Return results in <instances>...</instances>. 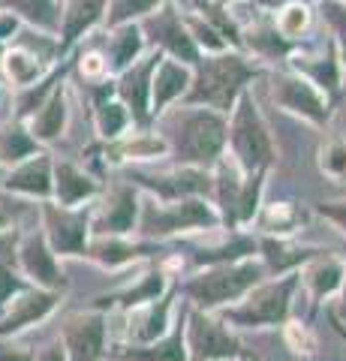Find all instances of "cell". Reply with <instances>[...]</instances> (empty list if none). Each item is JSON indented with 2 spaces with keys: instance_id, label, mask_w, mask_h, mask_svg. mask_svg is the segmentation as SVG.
<instances>
[{
  "instance_id": "1",
  "label": "cell",
  "mask_w": 346,
  "mask_h": 361,
  "mask_svg": "<svg viewBox=\"0 0 346 361\" xmlns=\"http://www.w3.org/2000/svg\"><path fill=\"white\" fill-rule=\"evenodd\" d=\"M175 166H196L214 169V163L226 154V115L205 106H184L175 103L154 121Z\"/></svg>"
},
{
  "instance_id": "2",
  "label": "cell",
  "mask_w": 346,
  "mask_h": 361,
  "mask_svg": "<svg viewBox=\"0 0 346 361\" xmlns=\"http://www.w3.org/2000/svg\"><path fill=\"white\" fill-rule=\"evenodd\" d=\"M268 75L265 63L250 58L247 51L223 49L214 54H199L193 63V78L181 103L184 106H205L229 115L241 90H247L256 78Z\"/></svg>"
},
{
  "instance_id": "3",
  "label": "cell",
  "mask_w": 346,
  "mask_h": 361,
  "mask_svg": "<svg viewBox=\"0 0 346 361\" xmlns=\"http://www.w3.org/2000/svg\"><path fill=\"white\" fill-rule=\"evenodd\" d=\"M265 265L259 256H244L235 262H220L208 268H196L184 283H178V292L187 298L190 307L217 313L229 304L241 301L247 292L265 280Z\"/></svg>"
},
{
  "instance_id": "4",
  "label": "cell",
  "mask_w": 346,
  "mask_h": 361,
  "mask_svg": "<svg viewBox=\"0 0 346 361\" xmlns=\"http://www.w3.org/2000/svg\"><path fill=\"white\" fill-rule=\"evenodd\" d=\"M226 154L235 160L241 172H271L277 163V145L271 127L256 103L253 90H241L235 106L226 115Z\"/></svg>"
},
{
  "instance_id": "5",
  "label": "cell",
  "mask_w": 346,
  "mask_h": 361,
  "mask_svg": "<svg viewBox=\"0 0 346 361\" xmlns=\"http://www.w3.org/2000/svg\"><path fill=\"white\" fill-rule=\"evenodd\" d=\"M220 229L217 208L208 196H187L175 202H160L154 196H144L139 205V223L136 232L144 241H169L175 235L187 232H208Z\"/></svg>"
},
{
  "instance_id": "6",
  "label": "cell",
  "mask_w": 346,
  "mask_h": 361,
  "mask_svg": "<svg viewBox=\"0 0 346 361\" xmlns=\"http://www.w3.org/2000/svg\"><path fill=\"white\" fill-rule=\"evenodd\" d=\"M298 295V271L259 280L241 301L217 310L232 329H277L292 316V301Z\"/></svg>"
},
{
  "instance_id": "7",
  "label": "cell",
  "mask_w": 346,
  "mask_h": 361,
  "mask_svg": "<svg viewBox=\"0 0 346 361\" xmlns=\"http://www.w3.org/2000/svg\"><path fill=\"white\" fill-rule=\"evenodd\" d=\"M184 346L187 361H235L244 355L238 334L223 316L211 310H184Z\"/></svg>"
},
{
  "instance_id": "8",
  "label": "cell",
  "mask_w": 346,
  "mask_h": 361,
  "mask_svg": "<svg viewBox=\"0 0 346 361\" xmlns=\"http://www.w3.org/2000/svg\"><path fill=\"white\" fill-rule=\"evenodd\" d=\"M139 27L144 37V49H154L187 66L199 61V49L184 21V4H160L157 9L139 18Z\"/></svg>"
},
{
  "instance_id": "9",
  "label": "cell",
  "mask_w": 346,
  "mask_h": 361,
  "mask_svg": "<svg viewBox=\"0 0 346 361\" xmlns=\"http://www.w3.org/2000/svg\"><path fill=\"white\" fill-rule=\"evenodd\" d=\"M268 75H271V99L277 109L314 123V127H326L331 121L334 103L314 82H307L304 75L292 73L289 66H277V70H271Z\"/></svg>"
},
{
  "instance_id": "10",
  "label": "cell",
  "mask_w": 346,
  "mask_h": 361,
  "mask_svg": "<svg viewBox=\"0 0 346 361\" xmlns=\"http://www.w3.org/2000/svg\"><path fill=\"white\" fill-rule=\"evenodd\" d=\"M283 66H289V70L298 73V75H304L307 82H314L331 103L340 97V90H343V61H340V49L334 45L331 37H322L314 45L301 42L298 49L283 61Z\"/></svg>"
},
{
  "instance_id": "11",
  "label": "cell",
  "mask_w": 346,
  "mask_h": 361,
  "mask_svg": "<svg viewBox=\"0 0 346 361\" xmlns=\"http://www.w3.org/2000/svg\"><path fill=\"white\" fill-rule=\"evenodd\" d=\"M127 178L139 190H148V196L160 202H175L187 196H208L211 199V169L196 166H175L166 172H148V169H130Z\"/></svg>"
},
{
  "instance_id": "12",
  "label": "cell",
  "mask_w": 346,
  "mask_h": 361,
  "mask_svg": "<svg viewBox=\"0 0 346 361\" xmlns=\"http://www.w3.org/2000/svg\"><path fill=\"white\" fill-rule=\"evenodd\" d=\"M160 61V51L148 49L139 61H132L127 70H121L115 78V97L127 106L130 121L136 130H148L154 127V115H151V75L154 66Z\"/></svg>"
},
{
  "instance_id": "13",
  "label": "cell",
  "mask_w": 346,
  "mask_h": 361,
  "mask_svg": "<svg viewBox=\"0 0 346 361\" xmlns=\"http://www.w3.org/2000/svg\"><path fill=\"white\" fill-rule=\"evenodd\" d=\"M46 217V241L54 253L63 256H85L87 235H91V211L87 208H66L49 205L42 208Z\"/></svg>"
},
{
  "instance_id": "14",
  "label": "cell",
  "mask_w": 346,
  "mask_h": 361,
  "mask_svg": "<svg viewBox=\"0 0 346 361\" xmlns=\"http://www.w3.org/2000/svg\"><path fill=\"white\" fill-rule=\"evenodd\" d=\"M301 42L286 39L280 30L274 25V16L265 13L253 4V18L250 21H241V49L256 58L259 63H280L298 49Z\"/></svg>"
},
{
  "instance_id": "15",
  "label": "cell",
  "mask_w": 346,
  "mask_h": 361,
  "mask_svg": "<svg viewBox=\"0 0 346 361\" xmlns=\"http://www.w3.org/2000/svg\"><path fill=\"white\" fill-rule=\"evenodd\" d=\"M139 205H142V193L132 180L130 184H115L106 193L97 214H91V232L94 235H130V232H136Z\"/></svg>"
},
{
  "instance_id": "16",
  "label": "cell",
  "mask_w": 346,
  "mask_h": 361,
  "mask_svg": "<svg viewBox=\"0 0 346 361\" xmlns=\"http://www.w3.org/2000/svg\"><path fill=\"white\" fill-rule=\"evenodd\" d=\"M343 283V256L331 250H316L298 268V286H304L310 304H322L334 298Z\"/></svg>"
},
{
  "instance_id": "17",
  "label": "cell",
  "mask_w": 346,
  "mask_h": 361,
  "mask_svg": "<svg viewBox=\"0 0 346 361\" xmlns=\"http://www.w3.org/2000/svg\"><path fill=\"white\" fill-rule=\"evenodd\" d=\"M66 361H99L106 353V316L79 313L63 329Z\"/></svg>"
},
{
  "instance_id": "18",
  "label": "cell",
  "mask_w": 346,
  "mask_h": 361,
  "mask_svg": "<svg viewBox=\"0 0 346 361\" xmlns=\"http://www.w3.org/2000/svg\"><path fill=\"white\" fill-rule=\"evenodd\" d=\"M106 163H157V160H166L169 157V145H166L163 135L148 127V130H127L124 135L118 139L106 142Z\"/></svg>"
},
{
  "instance_id": "19",
  "label": "cell",
  "mask_w": 346,
  "mask_h": 361,
  "mask_svg": "<svg viewBox=\"0 0 346 361\" xmlns=\"http://www.w3.org/2000/svg\"><path fill=\"white\" fill-rule=\"evenodd\" d=\"M109 0H61V25H58V54L63 58L82 37L106 21Z\"/></svg>"
},
{
  "instance_id": "20",
  "label": "cell",
  "mask_w": 346,
  "mask_h": 361,
  "mask_svg": "<svg viewBox=\"0 0 346 361\" xmlns=\"http://www.w3.org/2000/svg\"><path fill=\"white\" fill-rule=\"evenodd\" d=\"M190 78H193V66L160 54L157 66H154V75H151V115H154V121H157L169 106L181 103L187 87H190Z\"/></svg>"
},
{
  "instance_id": "21",
  "label": "cell",
  "mask_w": 346,
  "mask_h": 361,
  "mask_svg": "<svg viewBox=\"0 0 346 361\" xmlns=\"http://www.w3.org/2000/svg\"><path fill=\"white\" fill-rule=\"evenodd\" d=\"M184 310L172 322V329L163 337L151 343H121L111 349V355L121 361H187V346H184Z\"/></svg>"
},
{
  "instance_id": "22",
  "label": "cell",
  "mask_w": 346,
  "mask_h": 361,
  "mask_svg": "<svg viewBox=\"0 0 346 361\" xmlns=\"http://www.w3.org/2000/svg\"><path fill=\"white\" fill-rule=\"evenodd\" d=\"M175 295L178 289L163 292L157 301L142 304L130 313V329H127V343H151L163 337L172 329V313H175Z\"/></svg>"
},
{
  "instance_id": "23",
  "label": "cell",
  "mask_w": 346,
  "mask_h": 361,
  "mask_svg": "<svg viewBox=\"0 0 346 361\" xmlns=\"http://www.w3.org/2000/svg\"><path fill=\"white\" fill-rule=\"evenodd\" d=\"M18 259H21L25 274L30 280H37V286L51 289V292H61L66 286V277L61 274L58 262H54V250L49 247L46 235H27L18 250Z\"/></svg>"
},
{
  "instance_id": "24",
  "label": "cell",
  "mask_w": 346,
  "mask_h": 361,
  "mask_svg": "<svg viewBox=\"0 0 346 361\" xmlns=\"http://www.w3.org/2000/svg\"><path fill=\"white\" fill-rule=\"evenodd\" d=\"M316 250H319V247L295 244L292 238H277V235H259V238H256V256L262 259L268 277L298 271Z\"/></svg>"
},
{
  "instance_id": "25",
  "label": "cell",
  "mask_w": 346,
  "mask_h": 361,
  "mask_svg": "<svg viewBox=\"0 0 346 361\" xmlns=\"http://www.w3.org/2000/svg\"><path fill=\"white\" fill-rule=\"evenodd\" d=\"M85 253L106 268H121V265H130V262H139V259L160 253V244L157 241L132 244L127 235H97V241L87 244Z\"/></svg>"
},
{
  "instance_id": "26",
  "label": "cell",
  "mask_w": 346,
  "mask_h": 361,
  "mask_svg": "<svg viewBox=\"0 0 346 361\" xmlns=\"http://www.w3.org/2000/svg\"><path fill=\"white\" fill-rule=\"evenodd\" d=\"M144 51H148V49H144V37H142L139 21H124V25L106 27L103 54L109 61V73L111 75H118L121 70H127V66L132 61H139Z\"/></svg>"
},
{
  "instance_id": "27",
  "label": "cell",
  "mask_w": 346,
  "mask_h": 361,
  "mask_svg": "<svg viewBox=\"0 0 346 361\" xmlns=\"http://www.w3.org/2000/svg\"><path fill=\"white\" fill-rule=\"evenodd\" d=\"M97 193H99V184L75 163L61 160L51 166V196H58V205L75 208L82 202L94 199Z\"/></svg>"
},
{
  "instance_id": "28",
  "label": "cell",
  "mask_w": 346,
  "mask_h": 361,
  "mask_svg": "<svg viewBox=\"0 0 346 361\" xmlns=\"http://www.w3.org/2000/svg\"><path fill=\"white\" fill-rule=\"evenodd\" d=\"M54 304H58V292H51V289H39V292H30V295H21L13 304L9 316L0 322V337L16 334V331L25 329V325L46 319V316L54 310Z\"/></svg>"
},
{
  "instance_id": "29",
  "label": "cell",
  "mask_w": 346,
  "mask_h": 361,
  "mask_svg": "<svg viewBox=\"0 0 346 361\" xmlns=\"http://www.w3.org/2000/svg\"><path fill=\"white\" fill-rule=\"evenodd\" d=\"M6 187L16 190V193L49 199L51 196V160L46 154H33L27 160H21L16 172L6 178Z\"/></svg>"
},
{
  "instance_id": "30",
  "label": "cell",
  "mask_w": 346,
  "mask_h": 361,
  "mask_svg": "<svg viewBox=\"0 0 346 361\" xmlns=\"http://www.w3.org/2000/svg\"><path fill=\"white\" fill-rule=\"evenodd\" d=\"M66 111H70V109H66V87L61 82L49 94L46 103H42L30 115V135L37 142H54V139H61V133L66 127Z\"/></svg>"
},
{
  "instance_id": "31",
  "label": "cell",
  "mask_w": 346,
  "mask_h": 361,
  "mask_svg": "<svg viewBox=\"0 0 346 361\" xmlns=\"http://www.w3.org/2000/svg\"><path fill=\"white\" fill-rule=\"evenodd\" d=\"M253 223L259 226V235H277V238H292L298 226L304 223V214L295 202H262Z\"/></svg>"
},
{
  "instance_id": "32",
  "label": "cell",
  "mask_w": 346,
  "mask_h": 361,
  "mask_svg": "<svg viewBox=\"0 0 346 361\" xmlns=\"http://www.w3.org/2000/svg\"><path fill=\"white\" fill-rule=\"evenodd\" d=\"M163 292H169V274H166L163 268H154V271H148V274L139 277L136 286H127L124 292H118V295L103 298V301L97 304V307H109V304H118V307H124V310H136V307H142V304L157 301Z\"/></svg>"
},
{
  "instance_id": "33",
  "label": "cell",
  "mask_w": 346,
  "mask_h": 361,
  "mask_svg": "<svg viewBox=\"0 0 346 361\" xmlns=\"http://www.w3.org/2000/svg\"><path fill=\"white\" fill-rule=\"evenodd\" d=\"M6 13H13L18 21H27L30 27L58 37L61 25V0H0Z\"/></svg>"
},
{
  "instance_id": "34",
  "label": "cell",
  "mask_w": 346,
  "mask_h": 361,
  "mask_svg": "<svg viewBox=\"0 0 346 361\" xmlns=\"http://www.w3.org/2000/svg\"><path fill=\"white\" fill-rule=\"evenodd\" d=\"M0 63H4V73H6V78L16 87H30L33 82H39V78H42L49 61L42 58L39 51L27 49V45H16V49L4 51Z\"/></svg>"
},
{
  "instance_id": "35",
  "label": "cell",
  "mask_w": 346,
  "mask_h": 361,
  "mask_svg": "<svg viewBox=\"0 0 346 361\" xmlns=\"http://www.w3.org/2000/svg\"><path fill=\"white\" fill-rule=\"evenodd\" d=\"M190 9H196L211 27H214L223 39L229 42V49H241V25H238V16L232 13L229 4L223 0H190Z\"/></svg>"
},
{
  "instance_id": "36",
  "label": "cell",
  "mask_w": 346,
  "mask_h": 361,
  "mask_svg": "<svg viewBox=\"0 0 346 361\" xmlns=\"http://www.w3.org/2000/svg\"><path fill=\"white\" fill-rule=\"evenodd\" d=\"M271 16H274L277 30L292 42H301L310 33V27H314V6L307 0H289V4H283Z\"/></svg>"
},
{
  "instance_id": "37",
  "label": "cell",
  "mask_w": 346,
  "mask_h": 361,
  "mask_svg": "<svg viewBox=\"0 0 346 361\" xmlns=\"http://www.w3.org/2000/svg\"><path fill=\"white\" fill-rule=\"evenodd\" d=\"M265 178L268 172H247L244 175V184H241V193H238V202H235V229H244L250 226L256 211L262 205V193H265Z\"/></svg>"
},
{
  "instance_id": "38",
  "label": "cell",
  "mask_w": 346,
  "mask_h": 361,
  "mask_svg": "<svg viewBox=\"0 0 346 361\" xmlns=\"http://www.w3.org/2000/svg\"><path fill=\"white\" fill-rule=\"evenodd\" d=\"M33 154H37V139L30 135V130L21 127V121L6 123L0 130V163H21Z\"/></svg>"
},
{
  "instance_id": "39",
  "label": "cell",
  "mask_w": 346,
  "mask_h": 361,
  "mask_svg": "<svg viewBox=\"0 0 346 361\" xmlns=\"http://www.w3.org/2000/svg\"><path fill=\"white\" fill-rule=\"evenodd\" d=\"M316 166L328 180H346V135H331L319 145Z\"/></svg>"
},
{
  "instance_id": "40",
  "label": "cell",
  "mask_w": 346,
  "mask_h": 361,
  "mask_svg": "<svg viewBox=\"0 0 346 361\" xmlns=\"http://www.w3.org/2000/svg\"><path fill=\"white\" fill-rule=\"evenodd\" d=\"M160 4H187V0H109L103 25L111 27V25H124V21H139Z\"/></svg>"
},
{
  "instance_id": "41",
  "label": "cell",
  "mask_w": 346,
  "mask_h": 361,
  "mask_svg": "<svg viewBox=\"0 0 346 361\" xmlns=\"http://www.w3.org/2000/svg\"><path fill=\"white\" fill-rule=\"evenodd\" d=\"M184 21H187V30H190V37H193L196 42V49L199 54H214V51H223V49H229V42L220 37V33L208 25V21L196 13V9H190L184 4Z\"/></svg>"
},
{
  "instance_id": "42",
  "label": "cell",
  "mask_w": 346,
  "mask_h": 361,
  "mask_svg": "<svg viewBox=\"0 0 346 361\" xmlns=\"http://www.w3.org/2000/svg\"><path fill=\"white\" fill-rule=\"evenodd\" d=\"M316 16L340 51H346V0H319Z\"/></svg>"
},
{
  "instance_id": "43",
  "label": "cell",
  "mask_w": 346,
  "mask_h": 361,
  "mask_svg": "<svg viewBox=\"0 0 346 361\" xmlns=\"http://www.w3.org/2000/svg\"><path fill=\"white\" fill-rule=\"evenodd\" d=\"M79 73H82L85 82H91V85L103 82V78H111L109 61H106L103 49H87V51H82L79 54Z\"/></svg>"
},
{
  "instance_id": "44",
  "label": "cell",
  "mask_w": 346,
  "mask_h": 361,
  "mask_svg": "<svg viewBox=\"0 0 346 361\" xmlns=\"http://www.w3.org/2000/svg\"><path fill=\"white\" fill-rule=\"evenodd\" d=\"M286 341H289V346L295 349V353H314V346H316V341H314V334H310V329L304 322H292V319H286Z\"/></svg>"
},
{
  "instance_id": "45",
  "label": "cell",
  "mask_w": 346,
  "mask_h": 361,
  "mask_svg": "<svg viewBox=\"0 0 346 361\" xmlns=\"http://www.w3.org/2000/svg\"><path fill=\"white\" fill-rule=\"evenodd\" d=\"M316 214H319V217H326L331 226H338V229L346 235V199L319 202V205H316Z\"/></svg>"
},
{
  "instance_id": "46",
  "label": "cell",
  "mask_w": 346,
  "mask_h": 361,
  "mask_svg": "<svg viewBox=\"0 0 346 361\" xmlns=\"http://www.w3.org/2000/svg\"><path fill=\"white\" fill-rule=\"evenodd\" d=\"M18 289H21V280L6 265H0V304L6 298H13V292H18Z\"/></svg>"
},
{
  "instance_id": "47",
  "label": "cell",
  "mask_w": 346,
  "mask_h": 361,
  "mask_svg": "<svg viewBox=\"0 0 346 361\" xmlns=\"http://www.w3.org/2000/svg\"><path fill=\"white\" fill-rule=\"evenodd\" d=\"M343 283H340V292H338V310H334L331 316H338V319H346V244H343Z\"/></svg>"
},
{
  "instance_id": "48",
  "label": "cell",
  "mask_w": 346,
  "mask_h": 361,
  "mask_svg": "<svg viewBox=\"0 0 346 361\" xmlns=\"http://www.w3.org/2000/svg\"><path fill=\"white\" fill-rule=\"evenodd\" d=\"M16 30H18V18H16L13 13H6V9H4V13H0V42L9 39Z\"/></svg>"
},
{
  "instance_id": "49",
  "label": "cell",
  "mask_w": 346,
  "mask_h": 361,
  "mask_svg": "<svg viewBox=\"0 0 346 361\" xmlns=\"http://www.w3.org/2000/svg\"><path fill=\"white\" fill-rule=\"evenodd\" d=\"M16 259V238L13 235H0V265Z\"/></svg>"
},
{
  "instance_id": "50",
  "label": "cell",
  "mask_w": 346,
  "mask_h": 361,
  "mask_svg": "<svg viewBox=\"0 0 346 361\" xmlns=\"http://www.w3.org/2000/svg\"><path fill=\"white\" fill-rule=\"evenodd\" d=\"M33 361H66V353H63V343H54V346H46L39 355H33Z\"/></svg>"
},
{
  "instance_id": "51",
  "label": "cell",
  "mask_w": 346,
  "mask_h": 361,
  "mask_svg": "<svg viewBox=\"0 0 346 361\" xmlns=\"http://www.w3.org/2000/svg\"><path fill=\"white\" fill-rule=\"evenodd\" d=\"M0 361H33V355H30V353H25V349L0 346Z\"/></svg>"
},
{
  "instance_id": "52",
  "label": "cell",
  "mask_w": 346,
  "mask_h": 361,
  "mask_svg": "<svg viewBox=\"0 0 346 361\" xmlns=\"http://www.w3.org/2000/svg\"><path fill=\"white\" fill-rule=\"evenodd\" d=\"M253 4L259 9H265V13H277V9H280L283 4H289V0H253Z\"/></svg>"
},
{
  "instance_id": "53",
  "label": "cell",
  "mask_w": 346,
  "mask_h": 361,
  "mask_svg": "<svg viewBox=\"0 0 346 361\" xmlns=\"http://www.w3.org/2000/svg\"><path fill=\"white\" fill-rule=\"evenodd\" d=\"M223 4H229V6H235V4H244V0H223Z\"/></svg>"
},
{
  "instance_id": "54",
  "label": "cell",
  "mask_w": 346,
  "mask_h": 361,
  "mask_svg": "<svg viewBox=\"0 0 346 361\" xmlns=\"http://www.w3.org/2000/svg\"><path fill=\"white\" fill-rule=\"evenodd\" d=\"M340 61H343V66H346V51H340Z\"/></svg>"
},
{
  "instance_id": "55",
  "label": "cell",
  "mask_w": 346,
  "mask_h": 361,
  "mask_svg": "<svg viewBox=\"0 0 346 361\" xmlns=\"http://www.w3.org/2000/svg\"><path fill=\"white\" fill-rule=\"evenodd\" d=\"M0 58H4V42H0Z\"/></svg>"
}]
</instances>
